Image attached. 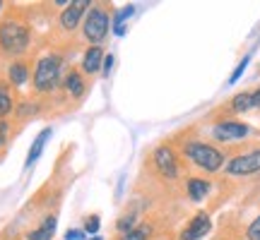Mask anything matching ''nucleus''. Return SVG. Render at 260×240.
<instances>
[{"label":"nucleus","mask_w":260,"mask_h":240,"mask_svg":"<svg viewBox=\"0 0 260 240\" xmlns=\"http://www.w3.org/2000/svg\"><path fill=\"white\" fill-rule=\"evenodd\" d=\"M3 8H5V3H3V0H0V12H3Z\"/></svg>","instance_id":"nucleus-30"},{"label":"nucleus","mask_w":260,"mask_h":240,"mask_svg":"<svg viewBox=\"0 0 260 240\" xmlns=\"http://www.w3.org/2000/svg\"><path fill=\"white\" fill-rule=\"evenodd\" d=\"M8 137H10V123L8 120H0V151L8 147Z\"/></svg>","instance_id":"nucleus-25"},{"label":"nucleus","mask_w":260,"mask_h":240,"mask_svg":"<svg viewBox=\"0 0 260 240\" xmlns=\"http://www.w3.org/2000/svg\"><path fill=\"white\" fill-rule=\"evenodd\" d=\"M89 5H92V0H70L58 15V31L68 38L75 36V31L82 27Z\"/></svg>","instance_id":"nucleus-9"},{"label":"nucleus","mask_w":260,"mask_h":240,"mask_svg":"<svg viewBox=\"0 0 260 240\" xmlns=\"http://www.w3.org/2000/svg\"><path fill=\"white\" fill-rule=\"evenodd\" d=\"M113 63H116V58H113V53H106V58H104V67H102V74H104V77H111Z\"/></svg>","instance_id":"nucleus-26"},{"label":"nucleus","mask_w":260,"mask_h":240,"mask_svg":"<svg viewBox=\"0 0 260 240\" xmlns=\"http://www.w3.org/2000/svg\"><path fill=\"white\" fill-rule=\"evenodd\" d=\"M92 240H104V238H102V235H94V238H92Z\"/></svg>","instance_id":"nucleus-31"},{"label":"nucleus","mask_w":260,"mask_h":240,"mask_svg":"<svg viewBox=\"0 0 260 240\" xmlns=\"http://www.w3.org/2000/svg\"><path fill=\"white\" fill-rule=\"evenodd\" d=\"M164 228H167V226L161 223V219H157V216H147V219H142L133 231H128L125 235H118L116 240H152L157 233L164 231Z\"/></svg>","instance_id":"nucleus-13"},{"label":"nucleus","mask_w":260,"mask_h":240,"mask_svg":"<svg viewBox=\"0 0 260 240\" xmlns=\"http://www.w3.org/2000/svg\"><path fill=\"white\" fill-rule=\"evenodd\" d=\"M212 240H246V228L241 231L236 226V221H222L219 231H217V235Z\"/></svg>","instance_id":"nucleus-19"},{"label":"nucleus","mask_w":260,"mask_h":240,"mask_svg":"<svg viewBox=\"0 0 260 240\" xmlns=\"http://www.w3.org/2000/svg\"><path fill=\"white\" fill-rule=\"evenodd\" d=\"M140 221H142V219H140L138 207H128V209L118 216V221H116V233H118V235H125V233L133 231Z\"/></svg>","instance_id":"nucleus-18"},{"label":"nucleus","mask_w":260,"mask_h":240,"mask_svg":"<svg viewBox=\"0 0 260 240\" xmlns=\"http://www.w3.org/2000/svg\"><path fill=\"white\" fill-rule=\"evenodd\" d=\"M226 164H224V178H253L260 176V144H239L229 147Z\"/></svg>","instance_id":"nucleus-6"},{"label":"nucleus","mask_w":260,"mask_h":240,"mask_svg":"<svg viewBox=\"0 0 260 240\" xmlns=\"http://www.w3.org/2000/svg\"><path fill=\"white\" fill-rule=\"evenodd\" d=\"M5 74H8L10 87H24V84L29 82V63L24 58H22V60H12V63L8 65Z\"/></svg>","instance_id":"nucleus-15"},{"label":"nucleus","mask_w":260,"mask_h":240,"mask_svg":"<svg viewBox=\"0 0 260 240\" xmlns=\"http://www.w3.org/2000/svg\"><path fill=\"white\" fill-rule=\"evenodd\" d=\"M12 111H15V96H12V89H10L8 82H0V120Z\"/></svg>","instance_id":"nucleus-21"},{"label":"nucleus","mask_w":260,"mask_h":240,"mask_svg":"<svg viewBox=\"0 0 260 240\" xmlns=\"http://www.w3.org/2000/svg\"><path fill=\"white\" fill-rule=\"evenodd\" d=\"M246 240H260V214L246 226Z\"/></svg>","instance_id":"nucleus-24"},{"label":"nucleus","mask_w":260,"mask_h":240,"mask_svg":"<svg viewBox=\"0 0 260 240\" xmlns=\"http://www.w3.org/2000/svg\"><path fill=\"white\" fill-rule=\"evenodd\" d=\"M214 190V183L207 176H200V173H188L183 178V185H181V194L186 197L188 202H205Z\"/></svg>","instance_id":"nucleus-12"},{"label":"nucleus","mask_w":260,"mask_h":240,"mask_svg":"<svg viewBox=\"0 0 260 240\" xmlns=\"http://www.w3.org/2000/svg\"><path fill=\"white\" fill-rule=\"evenodd\" d=\"M56 223H58L56 214H48V216H44V221L39 223L37 228L24 233V240H51L53 233H56Z\"/></svg>","instance_id":"nucleus-16"},{"label":"nucleus","mask_w":260,"mask_h":240,"mask_svg":"<svg viewBox=\"0 0 260 240\" xmlns=\"http://www.w3.org/2000/svg\"><path fill=\"white\" fill-rule=\"evenodd\" d=\"M68 70L65 56L60 51H51L37 60L34 74H31V89L37 96H56L63 82V74Z\"/></svg>","instance_id":"nucleus-4"},{"label":"nucleus","mask_w":260,"mask_h":240,"mask_svg":"<svg viewBox=\"0 0 260 240\" xmlns=\"http://www.w3.org/2000/svg\"><path fill=\"white\" fill-rule=\"evenodd\" d=\"M253 111L260 113V84L253 89Z\"/></svg>","instance_id":"nucleus-29"},{"label":"nucleus","mask_w":260,"mask_h":240,"mask_svg":"<svg viewBox=\"0 0 260 240\" xmlns=\"http://www.w3.org/2000/svg\"><path fill=\"white\" fill-rule=\"evenodd\" d=\"M152 173V180L161 187V190H171V192H181V185H183V178L190 173L183 164V158L178 154V149L171 144V139H164L161 144L149 151L147 156V166H145Z\"/></svg>","instance_id":"nucleus-2"},{"label":"nucleus","mask_w":260,"mask_h":240,"mask_svg":"<svg viewBox=\"0 0 260 240\" xmlns=\"http://www.w3.org/2000/svg\"><path fill=\"white\" fill-rule=\"evenodd\" d=\"M111 15H113V5L106 0H96L89 5L84 22L80 31H82V41L87 46H102L109 31H111Z\"/></svg>","instance_id":"nucleus-5"},{"label":"nucleus","mask_w":260,"mask_h":240,"mask_svg":"<svg viewBox=\"0 0 260 240\" xmlns=\"http://www.w3.org/2000/svg\"><path fill=\"white\" fill-rule=\"evenodd\" d=\"M133 15H135V5H125L121 12H116V15H113L111 27H113V34H116V36H123V34H125V27H128V24H125V19L133 17Z\"/></svg>","instance_id":"nucleus-20"},{"label":"nucleus","mask_w":260,"mask_h":240,"mask_svg":"<svg viewBox=\"0 0 260 240\" xmlns=\"http://www.w3.org/2000/svg\"><path fill=\"white\" fill-rule=\"evenodd\" d=\"M104 58H106V53H104L102 46H89L87 51H84L82 63H80V70L84 72V77H87V79H92L94 74L102 72Z\"/></svg>","instance_id":"nucleus-14"},{"label":"nucleus","mask_w":260,"mask_h":240,"mask_svg":"<svg viewBox=\"0 0 260 240\" xmlns=\"http://www.w3.org/2000/svg\"><path fill=\"white\" fill-rule=\"evenodd\" d=\"M210 231H212V214L207 209H200L176 233V240H203L205 235H210Z\"/></svg>","instance_id":"nucleus-11"},{"label":"nucleus","mask_w":260,"mask_h":240,"mask_svg":"<svg viewBox=\"0 0 260 240\" xmlns=\"http://www.w3.org/2000/svg\"><path fill=\"white\" fill-rule=\"evenodd\" d=\"M31 46V27L19 10H10L0 19V56L22 60V56L29 53Z\"/></svg>","instance_id":"nucleus-3"},{"label":"nucleus","mask_w":260,"mask_h":240,"mask_svg":"<svg viewBox=\"0 0 260 240\" xmlns=\"http://www.w3.org/2000/svg\"><path fill=\"white\" fill-rule=\"evenodd\" d=\"M248 63H251V53H248L246 58H241V63L236 65V70H234V72L229 74V82H226V84H236V82H239V79H241V74L246 72V67H248Z\"/></svg>","instance_id":"nucleus-23"},{"label":"nucleus","mask_w":260,"mask_h":240,"mask_svg":"<svg viewBox=\"0 0 260 240\" xmlns=\"http://www.w3.org/2000/svg\"><path fill=\"white\" fill-rule=\"evenodd\" d=\"M152 240H176V233H174V231H169V228H164V231L157 233V235H154Z\"/></svg>","instance_id":"nucleus-28"},{"label":"nucleus","mask_w":260,"mask_h":240,"mask_svg":"<svg viewBox=\"0 0 260 240\" xmlns=\"http://www.w3.org/2000/svg\"><path fill=\"white\" fill-rule=\"evenodd\" d=\"M89 92V79L84 77V72L80 70V65H68V70L63 74V82H60V89H58V99L70 108H77L82 99Z\"/></svg>","instance_id":"nucleus-8"},{"label":"nucleus","mask_w":260,"mask_h":240,"mask_svg":"<svg viewBox=\"0 0 260 240\" xmlns=\"http://www.w3.org/2000/svg\"><path fill=\"white\" fill-rule=\"evenodd\" d=\"M251 135H255V130L241 118H212V123L207 125V139L222 149L239 147Z\"/></svg>","instance_id":"nucleus-7"},{"label":"nucleus","mask_w":260,"mask_h":240,"mask_svg":"<svg viewBox=\"0 0 260 240\" xmlns=\"http://www.w3.org/2000/svg\"><path fill=\"white\" fill-rule=\"evenodd\" d=\"M171 144L178 149V154L183 158L188 171H195L200 176H217L224 171V164H226V151L222 147L212 144L207 137L200 135V128L193 125V128H186L176 132L171 137Z\"/></svg>","instance_id":"nucleus-1"},{"label":"nucleus","mask_w":260,"mask_h":240,"mask_svg":"<svg viewBox=\"0 0 260 240\" xmlns=\"http://www.w3.org/2000/svg\"><path fill=\"white\" fill-rule=\"evenodd\" d=\"M253 111V89H243L229 96L224 103H219L212 111V118H239L243 113Z\"/></svg>","instance_id":"nucleus-10"},{"label":"nucleus","mask_w":260,"mask_h":240,"mask_svg":"<svg viewBox=\"0 0 260 240\" xmlns=\"http://www.w3.org/2000/svg\"><path fill=\"white\" fill-rule=\"evenodd\" d=\"M51 135H53V130H51V128H44L37 135L34 144L29 147V154H27V161H24V168H31L39 161V156H41V151H44V147H46V142H48V137H51Z\"/></svg>","instance_id":"nucleus-17"},{"label":"nucleus","mask_w":260,"mask_h":240,"mask_svg":"<svg viewBox=\"0 0 260 240\" xmlns=\"http://www.w3.org/2000/svg\"><path fill=\"white\" fill-rule=\"evenodd\" d=\"M99 226H102V221H99V214H89V216H84V228L82 231L87 233V235H99Z\"/></svg>","instance_id":"nucleus-22"},{"label":"nucleus","mask_w":260,"mask_h":240,"mask_svg":"<svg viewBox=\"0 0 260 240\" xmlns=\"http://www.w3.org/2000/svg\"><path fill=\"white\" fill-rule=\"evenodd\" d=\"M87 238V233L82 228H70V231L65 233V240H84Z\"/></svg>","instance_id":"nucleus-27"}]
</instances>
